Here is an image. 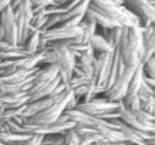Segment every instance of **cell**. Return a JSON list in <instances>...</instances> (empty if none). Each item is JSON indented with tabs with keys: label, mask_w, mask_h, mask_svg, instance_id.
I'll list each match as a JSON object with an SVG mask.
<instances>
[{
	"label": "cell",
	"mask_w": 155,
	"mask_h": 145,
	"mask_svg": "<svg viewBox=\"0 0 155 145\" xmlns=\"http://www.w3.org/2000/svg\"><path fill=\"white\" fill-rule=\"evenodd\" d=\"M136 67H125L124 72L121 73V75H118V77L116 79V81L112 84V87H110L107 91L104 92L105 98H107V99L112 100V102H118V100L127 94V91H128L129 81H131L132 76H134V72H135V69H136Z\"/></svg>",
	"instance_id": "cell-6"
},
{
	"label": "cell",
	"mask_w": 155,
	"mask_h": 145,
	"mask_svg": "<svg viewBox=\"0 0 155 145\" xmlns=\"http://www.w3.org/2000/svg\"><path fill=\"white\" fill-rule=\"evenodd\" d=\"M98 118L105 119V121H109V119H116V118H120V113H118V110H113V111H109V113L101 114Z\"/></svg>",
	"instance_id": "cell-26"
},
{
	"label": "cell",
	"mask_w": 155,
	"mask_h": 145,
	"mask_svg": "<svg viewBox=\"0 0 155 145\" xmlns=\"http://www.w3.org/2000/svg\"><path fill=\"white\" fill-rule=\"evenodd\" d=\"M98 130V133L101 134V137L104 140H107V141H124V134L121 133V130H117V129H113V128H109L105 125V119L101 125L95 128Z\"/></svg>",
	"instance_id": "cell-13"
},
{
	"label": "cell",
	"mask_w": 155,
	"mask_h": 145,
	"mask_svg": "<svg viewBox=\"0 0 155 145\" xmlns=\"http://www.w3.org/2000/svg\"><path fill=\"white\" fill-rule=\"evenodd\" d=\"M64 143V136L60 133H52V134H45L42 138L44 145H63Z\"/></svg>",
	"instance_id": "cell-18"
},
{
	"label": "cell",
	"mask_w": 155,
	"mask_h": 145,
	"mask_svg": "<svg viewBox=\"0 0 155 145\" xmlns=\"http://www.w3.org/2000/svg\"><path fill=\"white\" fill-rule=\"evenodd\" d=\"M64 114L74 122L75 125L79 126H88V128H97L104 122V119L98 118V117H93L90 114L84 113V111L79 110V109H70V110H64Z\"/></svg>",
	"instance_id": "cell-8"
},
{
	"label": "cell",
	"mask_w": 155,
	"mask_h": 145,
	"mask_svg": "<svg viewBox=\"0 0 155 145\" xmlns=\"http://www.w3.org/2000/svg\"><path fill=\"white\" fill-rule=\"evenodd\" d=\"M88 43H90L91 49H93L95 53H104V52H110V50H113V49H114L113 46L109 45V42L105 39L104 35L98 34V33H95V34L90 38Z\"/></svg>",
	"instance_id": "cell-14"
},
{
	"label": "cell",
	"mask_w": 155,
	"mask_h": 145,
	"mask_svg": "<svg viewBox=\"0 0 155 145\" xmlns=\"http://www.w3.org/2000/svg\"><path fill=\"white\" fill-rule=\"evenodd\" d=\"M41 145H44V144H42V143H41Z\"/></svg>",
	"instance_id": "cell-29"
},
{
	"label": "cell",
	"mask_w": 155,
	"mask_h": 145,
	"mask_svg": "<svg viewBox=\"0 0 155 145\" xmlns=\"http://www.w3.org/2000/svg\"><path fill=\"white\" fill-rule=\"evenodd\" d=\"M49 48H52L56 52V56H57L56 64H57V67H59V76H60V79H61V83H64L65 86H67L68 80H70L71 76L74 75L72 71L76 64V57L71 53L70 49L65 45L51 42V43H48V49Z\"/></svg>",
	"instance_id": "cell-3"
},
{
	"label": "cell",
	"mask_w": 155,
	"mask_h": 145,
	"mask_svg": "<svg viewBox=\"0 0 155 145\" xmlns=\"http://www.w3.org/2000/svg\"><path fill=\"white\" fill-rule=\"evenodd\" d=\"M147 2H148V3H151V4H154V5H155V0H147Z\"/></svg>",
	"instance_id": "cell-28"
},
{
	"label": "cell",
	"mask_w": 155,
	"mask_h": 145,
	"mask_svg": "<svg viewBox=\"0 0 155 145\" xmlns=\"http://www.w3.org/2000/svg\"><path fill=\"white\" fill-rule=\"evenodd\" d=\"M142 65H143V72H144V76L155 79V54L154 56H151L150 58H147L144 62H142Z\"/></svg>",
	"instance_id": "cell-19"
},
{
	"label": "cell",
	"mask_w": 155,
	"mask_h": 145,
	"mask_svg": "<svg viewBox=\"0 0 155 145\" xmlns=\"http://www.w3.org/2000/svg\"><path fill=\"white\" fill-rule=\"evenodd\" d=\"M88 83V79L87 77H80V76H76V75H72L71 79L68 80V88L74 90L79 86H83V84H87Z\"/></svg>",
	"instance_id": "cell-24"
},
{
	"label": "cell",
	"mask_w": 155,
	"mask_h": 145,
	"mask_svg": "<svg viewBox=\"0 0 155 145\" xmlns=\"http://www.w3.org/2000/svg\"><path fill=\"white\" fill-rule=\"evenodd\" d=\"M118 102H112L105 96H94L93 99L87 100V102H78L76 109L84 111V113L90 114L93 117H99L101 114L109 113V111L117 110Z\"/></svg>",
	"instance_id": "cell-4"
},
{
	"label": "cell",
	"mask_w": 155,
	"mask_h": 145,
	"mask_svg": "<svg viewBox=\"0 0 155 145\" xmlns=\"http://www.w3.org/2000/svg\"><path fill=\"white\" fill-rule=\"evenodd\" d=\"M22 2H23V0H11L10 5H11V7H12V8H15V7H16V5H18V4H19V3H22Z\"/></svg>",
	"instance_id": "cell-27"
},
{
	"label": "cell",
	"mask_w": 155,
	"mask_h": 145,
	"mask_svg": "<svg viewBox=\"0 0 155 145\" xmlns=\"http://www.w3.org/2000/svg\"><path fill=\"white\" fill-rule=\"evenodd\" d=\"M94 5L104 11L110 19L116 22L118 26L123 27H135L140 26V20L132 11H129L124 4H117L112 0H91Z\"/></svg>",
	"instance_id": "cell-1"
},
{
	"label": "cell",
	"mask_w": 155,
	"mask_h": 145,
	"mask_svg": "<svg viewBox=\"0 0 155 145\" xmlns=\"http://www.w3.org/2000/svg\"><path fill=\"white\" fill-rule=\"evenodd\" d=\"M90 45V43H88ZM95 61V52L91 49V46H88L83 53H80L76 57V67H79L80 69L84 72L86 77L88 80H93V64Z\"/></svg>",
	"instance_id": "cell-9"
},
{
	"label": "cell",
	"mask_w": 155,
	"mask_h": 145,
	"mask_svg": "<svg viewBox=\"0 0 155 145\" xmlns=\"http://www.w3.org/2000/svg\"><path fill=\"white\" fill-rule=\"evenodd\" d=\"M140 109L144 110V111H148V113H151V114H154V111H155V95L150 96L146 100H142V102H140Z\"/></svg>",
	"instance_id": "cell-25"
},
{
	"label": "cell",
	"mask_w": 155,
	"mask_h": 145,
	"mask_svg": "<svg viewBox=\"0 0 155 145\" xmlns=\"http://www.w3.org/2000/svg\"><path fill=\"white\" fill-rule=\"evenodd\" d=\"M29 56L27 50L25 49L23 45L16 43V45H10L7 49L0 50V60H15L22 58V57Z\"/></svg>",
	"instance_id": "cell-12"
},
{
	"label": "cell",
	"mask_w": 155,
	"mask_h": 145,
	"mask_svg": "<svg viewBox=\"0 0 155 145\" xmlns=\"http://www.w3.org/2000/svg\"><path fill=\"white\" fill-rule=\"evenodd\" d=\"M82 33V27L80 26H72L67 27L64 24H57L54 27H51L48 30H41V38L45 39L46 42H56V41L68 39V38H74L78 34Z\"/></svg>",
	"instance_id": "cell-7"
},
{
	"label": "cell",
	"mask_w": 155,
	"mask_h": 145,
	"mask_svg": "<svg viewBox=\"0 0 155 145\" xmlns=\"http://www.w3.org/2000/svg\"><path fill=\"white\" fill-rule=\"evenodd\" d=\"M40 39H41V30H34V31L27 37V39L25 41V43H23V46L27 50V53L33 54V53H35V52H38Z\"/></svg>",
	"instance_id": "cell-15"
},
{
	"label": "cell",
	"mask_w": 155,
	"mask_h": 145,
	"mask_svg": "<svg viewBox=\"0 0 155 145\" xmlns=\"http://www.w3.org/2000/svg\"><path fill=\"white\" fill-rule=\"evenodd\" d=\"M57 61V56L56 52L52 48L44 50V56H42V61H41V65H51V64H56Z\"/></svg>",
	"instance_id": "cell-21"
},
{
	"label": "cell",
	"mask_w": 155,
	"mask_h": 145,
	"mask_svg": "<svg viewBox=\"0 0 155 145\" xmlns=\"http://www.w3.org/2000/svg\"><path fill=\"white\" fill-rule=\"evenodd\" d=\"M79 138H80V145H94L95 141H98L101 137V134L98 133V130L95 128L90 129L88 132H84L82 134H79Z\"/></svg>",
	"instance_id": "cell-16"
},
{
	"label": "cell",
	"mask_w": 155,
	"mask_h": 145,
	"mask_svg": "<svg viewBox=\"0 0 155 145\" xmlns=\"http://www.w3.org/2000/svg\"><path fill=\"white\" fill-rule=\"evenodd\" d=\"M63 145H80V138H79V134L75 132V130L71 128L65 132L64 134V143Z\"/></svg>",
	"instance_id": "cell-20"
},
{
	"label": "cell",
	"mask_w": 155,
	"mask_h": 145,
	"mask_svg": "<svg viewBox=\"0 0 155 145\" xmlns=\"http://www.w3.org/2000/svg\"><path fill=\"white\" fill-rule=\"evenodd\" d=\"M124 5L139 18L142 27H147L155 22V5L147 0H127Z\"/></svg>",
	"instance_id": "cell-5"
},
{
	"label": "cell",
	"mask_w": 155,
	"mask_h": 145,
	"mask_svg": "<svg viewBox=\"0 0 155 145\" xmlns=\"http://www.w3.org/2000/svg\"><path fill=\"white\" fill-rule=\"evenodd\" d=\"M33 7V12H40L44 11L46 7L54 4V0H30Z\"/></svg>",
	"instance_id": "cell-22"
},
{
	"label": "cell",
	"mask_w": 155,
	"mask_h": 145,
	"mask_svg": "<svg viewBox=\"0 0 155 145\" xmlns=\"http://www.w3.org/2000/svg\"><path fill=\"white\" fill-rule=\"evenodd\" d=\"M72 98H75L74 95V90H68L67 95H65L63 99L57 100V102H53L49 107H46L45 110L37 113L35 115L30 117V118H26L25 124H30V125H48L54 122L65 110V106L70 102Z\"/></svg>",
	"instance_id": "cell-2"
},
{
	"label": "cell",
	"mask_w": 155,
	"mask_h": 145,
	"mask_svg": "<svg viewBox=\"0 0 155 145\" xmlns=\"http://www.w3.org/2000/svg\"><path fill=\"white\" fill-rule=\"evenodd\" d=\"M134 114H135V117H136L139 121H143V122H155V114H151V113H148V111L142 110V109L134 111Z\"/></svg>",
	"instance_id": "cell-23"
},
{
	"label": "cell",
	"mask_w": 155,
	"mask_h": 145,
	"mask_svg": "<svg viewBox=\"0 0 155 145\" xmlns=\"http://www.w3.org/2000/svg\"><path fill=\"white\" fill-rule=\"evenodd\" d=\"M0 102L4 109L19 107L29 102V94L25 91H14V92H3L0 94Z\"/></svg>",
	"instance_id": "cell-10"
},
{
	"label": "cell",
	"mask_w": 155,
	"mask_h": 145,
	"mask_svg": "<svg viewBox=\"0 0 155 145\" xmlns=\"http://www.w3.org/2000/svg\"><path fill=\"white\" fill-rule=\"evenodd\" d=\"M128 42L139 53V56H142V52H143V27L142 26L128 27Z\"/></svg>",
	"instance_id": "cell-11"
},
{
	"label": "cell",
	"mask_w": 155,
	"mask_h": 145,
	"mask_svg": "<svg viewBox=\"0 0 155 145\" xmlns=\"http://www.w3.org/2000/svg\"><path fill=\"white\" fill-rule=\"evenodd\" d=\"M46 19H48V15H45L44 11L34 12L31 20H30V29H31L33 31H34V30H42L46 23Z\"/></svg>",
	"instance_id": "cell-17"
}]
</instances>
